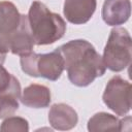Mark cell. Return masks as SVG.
I'll return each instance as SVG.
<instances>
[{
  "instance_id": "6da1fadb",
  "label": "cell",
  "mask_w": 132,
  "mask_h": 132,
  "mask_svg": "<svg viewBox=\"0 0 132 132\" xmlns=\"http://www.w3.org/2000/svg\"><path fill=\"white\" fill-rule=\"evenodd\" d=\"M64 59L68 79L77 87H87L105 73L102 57L85 39L70 40L58 47Z\"/></svg>"
},
{
  "instance_id": "7a4b0ae2",
  "label": "cell",
  "mask_w": 132,
  "mask_h": 132,
  "mask_svg": "<svg viewBox=\"0 0 132 132\" xmlns=\"http://www.w3.org/2000/svg\"><path fill=\"white\" fill-rule=\"evenodd\" d=\"M28 22L35 44L47 45L61 39L66 32L63 18L52 12L42 2L34 1L28 12Z\"/></svg>"
},
{
  "instance_id": "3957f363",
  "label": "cell",
  "mask_w": 132,
  "mask_h": 132,
  "mask_svg": "<svg viewBox=\"0 0 132 132\" xmlns=\"http://www.w3.org/2000/svg\"><path fill=\"white\" fill-rule=\"evenodd\" d=\"M23 72L33 77H43L48 80H58L65 69L64 59L58 48L47 54L30 53L21 56Z\"/></svg>"
},
{
  "instance_id": "277c9868",
  "label": "cell",
  "mask_w": 132,
  "mask_h": 132,
  "mask_svg": "<svg viewBox=\"0 0 132 132\" xmlns=\"http://www.w3.org/2000/svg\"><path fill=\"white\" fill-rule=\"evenodd\" d=\"M132 39L127 29L117 27L110 31L103 51L105 67L113 72L126 69L131 63Z\"/></svg>"
},
{
  "instance_id": "5b68a950",
  "label": "cell",
  "mask_w": 132,
  "mask_h": 132,
  "mask_svg": "<svg viewBox=\"0 0 132 132\" xmlns=\"http://www.w3.org/2000/svg\"><path fill=\"white\" fill-rule=\"evenodd\" d=\"M102 100L116 114H127L131 109V84L120 75L112 76L105 87Z\"/></svg>"
},
{
  "instance_id": "8992f818",
  "label": "cell",
  "mask_w": 132,
  "mask_h": 132,
  "mask_svg": "<svg viewBox=\"0 0 132 132\" xmlns=\"http://www.w3.org/2000/svg\"><path fill=\"white\" fill-rule=\"evenodd\" d=\"M23 14L10 1H0V52L8 53L10 43L21 27Z\"/></svg>"
},
{
  "instance_id": "52a82bcc",
  "label": "cell",
  "mask_w": 132,
  "mask_h": 132,
  "mask_svg": "<svg viewBox=\"0 0 132 132\" xmlns=\"http://www.w3.org/2000/svg\"><path fill=\"white\" fill-rule=\"evenodd\" d=\"M96 0H65L63 13L66 20L74 25L86 24L96 10Z\"/></svg>"
},
{
  "instance_id": "ba28073f",
  "label": "cell",
  "mask_w": 132,
  "mask_h": 132,
  "mask_svg": "<svg viewBox=\"0 0 132 132\" xmlns=\"http://www.w3.org/2000/svg\"><path fill=\"white\" fill-rule=\"evenodd\" d=\"M48 122L56 130L66 131L74 128L78 122L77 112L66 103L53 104L48 111Z\"/></svg>"
},
{
  "instance_id": "9c48e42d",
  "label": "cell",
  "mask_w": 132,
  "mask_h": 132,
  "mask_svg": "<svg viewBox=\"0 0 132 132\" xmlns=\"http://www.w3.org/2000/svg\"><path fill=\"white\" fill-rule=\"evenodd\" d=\"M131 14L130 0H105L102 6V19L109 26L126 23Z\"/></svg>"
},
{
  "instance_id": "30bf717a",
  "label": "cell",
  "mask_w": 132,
  "mask_h": 132,
  "mask_svg": "<svg viewBox=\"0 0 132 132\" xmlns=\"http://www.w3.org/2000/svg\"><path fill=\"white\" fill-rule=\"evenodd\" d=\"M51 90L43 85L31 84L26 87L21 96V102L31 108H45L51 103Z\"/></svg>"
},
{
  "instance_id": "8fae6325",
  "label": "cell",
  "mask_w": 132,
  "mask_h": 132,
  "mask_svg": "<svg viewBox=\"0 0 132 132\" xmlns=\"http://www.w3.org/2000/svg\"><path fill=\"white\" fill-rule=\"evenodd\" d=\"M34 45H35V42L29 26L28 16L23 14L21 27L11 40L9 52H11L13 55L24 56L32 53Z\"/></svg>"
},
{
  "instance_id": "7c38bea8",
  "label": "cell",
  "mask_w": 132,
  "mask_h": 132,
  "mask_svg": "<svg viewBox=\"0 0 132 132\" xmlns=\"http://www.w3.org/2000/svg\"><path fill=\"white\" fill-rule=\"evenodd\" d=\"M88 130L90 132L121 131V120L107 112H97L88 121Z\"/></svg>"
},
{
  "instance_id": "4fadbf2b",
  "label": "cell",
  "mask_w": 132,
  "mask_h": 132,
  "mask_svg": "<svg viewBox=\"0 0 132 132\" xmlns=\"http://www.w3.org/2000/svg\"><path fill=\"white\" fill-rule=\"evenodd\" d=\"M10 95L18 99L21 98V85L19 79L9 73L0 64V96Z\"/></svg>"
},
{
  "instance_id": "5bb4252c",
  "label": "cell",
  "mask_w": 132,
  "mask_h": 132,
  "mask_svg": "<svg viewBox=\"0 0 132 132\" xmlns=\"http://www.w3.org/2000/svg\"><path fill=\"white\" fill-rule=\"evenodd\" d=\"M2 132H27L29 131L28 121L21 117H8L0 126Z\"/></svg>"
},
{
  "instance_id": "9a60e30c",
  "label": "cell",
  "mask_w": 132,
  "mask_h": 132,
  "mask_svg": "<svg viewBox=\"0 0 132 132\" xmlns=\"http://www.w3.org/2000/svg\"><path fill=\"white\" fill-rule=\"evenodd\" d=\"M19 99L10 96H0V119H5L12 116L19 109Z\"/></svg>"
},
{
  "instance_id": "2e32d148",
  "label": "cell",
  "mask_w": 132,
  "mask_h": 132,
  "mask_svg": "<svg viewBox=\"0 0 132 132\" xmlns=\"http://www.w3.org/2000/svg\"><path fill=\"white\" fill-rule=\"evenodd\" d=\"M5 58H6V54L0 52V64H1V65H3V63H4V61H5Z\"/></svg>"
}]
</instances>
